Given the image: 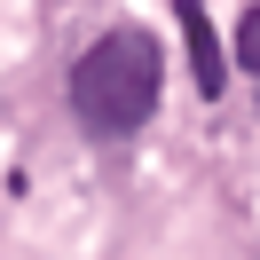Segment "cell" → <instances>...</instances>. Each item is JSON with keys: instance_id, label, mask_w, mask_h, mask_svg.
<instances>
[{"instance_id": "obj_3", "label": "cell", "mask_w": 260, "mask_h": 260, "mask_svg": "<svg viewBox=\"0 0 260 260\" xmlns=\"http://www.w3.org/2000/svg\"><path fill=\"white\" fill-rule=\"evenodd\" d=\"M237 63H244V71H260V0L237 16Z\"/></svg>"}, {"instance_id": "obj_1", "label": "cell", "mask_w": 260, "mask_h": 260, "mask_svg": "<svg viewBox=\"0 0 260 260\" xmlns=\"http://www.w3.org/2000/svg\"><path fill=\"white\" fill-rule=\"evenodd\" d=\"M158 95H166V55H158V40H150L142 24L103 32L95 48L71 63V111H79V126L103 134V142L134 134L158 111Z\"/></svg>"}, {"instance_id": "obj_2", "label": "cell", "mask_w": 260, "mask_h": 260, "mask_svg": "<svg viewBox=\"0 0 260 260\" xmlns=\"http://www.w3.org/2000/svg\"><path fill=\"white\" fill-rule=\"evenodd\" d=\"M181 40H189V71H197V95H221L229 87V55H221V40H213V24H205V8H181Z\"/></svg>"}, {"instance_id": "obj_4", "label": "cell", "mask_w": 260, "mask_h": 260, "mask_svg": "<svg viewBox=\"0 0 260 260\" xmlns=\"http://www.w3.org/2000/svg\"><path fill=\"white\" fill-rule=\"evenodd\" d=\"M181 8H205V0H181Z\"/></svg>"}]
</instances>
